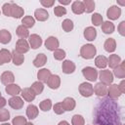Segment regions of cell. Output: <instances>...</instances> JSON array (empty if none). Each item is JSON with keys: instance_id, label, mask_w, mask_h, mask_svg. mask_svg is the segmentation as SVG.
Returning a JSON list of instances; mask_svg holds the SVG:
<instances>
[{"instance_id": "obj_25", "label": "cell", "mask_w": 125, "mask_h": 125, "mask_svg": "<svg viewBox=\"0 0 125 125\" xmlns=\"http://www.w3.org/2000/svg\"><path fill=\"white\" fill-rule=\"evenodd\" d=\"M12 61H13V63L15 65H21L22 64V62H24V56L22 54H20L18 53L16 50H14L12 53Z\"/></svg>"}, {"instance_id": "obj_4", "label": "cell", "mask_w": 125, "mask_h": 125, "mask_svg": "<svg viewBox=\"0 0 125 125\" xmlns=\"http://www.w3.org/2000/svg\"><path fill=\"white\" fill-rule=\"evenodd\" d=\"M99 78H100L101 82L106 86L110 85L113 82V74L110 70H107V69L101 70L99 73Z\"/></svg>"}, {"instance_id": "obj_28", "label": "cell", "mask_w": 125, "mask_h": 125, "mask_svg": "<svg viewBox=\"0 0 125 125\" xmlns=\"http://www.w3.org/2000/svg\"><path fill=\"white\" fill-rule=\"evenodd\" d=\"M39 113V110H38V107L34 104H28V106L26 107V116L29 118V119H34L37 117Z\"/></svg>"}, {"instance_id": "obj_49", "label": "cell", "mask_w": 125, "mask_h": 125, "mask_svg": "<svg viewBox=\"0 0 125 125\" xmlns=\"http://www.w3.org/2000/svg\"><path fill=\"white\" fill-rule=\"evenodd\" d=\"M118 32L121 36H125V21H121L118 25Z\"/></svg>"}, {"instance_id": "obj_33", "label": "cell", "mask_w": 125, "mask_h": 125, "mask_svg": "<svg viewBox=\"0 0 125 125\" xmlns=\"http://www.w3.org/2000/svg\"><path fill=\"white\" fill-rule=\"evenodd\" d=\"M16 33L17 35L21 38V39H25L27 37H29V31L27 28H25L23 25H19L17 27V30H16Z\"/></svg>"}, {"instance_id": "obj_50", "label": "cell", "mask_w": 125, "mask_h": 125, "mask_svg": "<svg viewBox=\"0 0 125 125\" xmlns=\"http://www.w3.org/2000/svg\"><path fill=\"white\" fill-rule=\"evenodd\" d=\"M118 88H119L121 94L125 93V80H122V81L120 82V84L118 85Z\"/></svg>"}, {"instance_id": "obj_31", "label": "cell", "mask_w": 125, "mask_h": 125, "mask_svg": "<svg viewBox=\"0 0 125 125\" xmlns=\"http://www.w3.org/2000/svg\"><path fill=\"white\" fill-rule=\"evenodd\" d=\"M12 39V34L7 29H1L0 30V43L2 44H8Z\"/></svg>"}, {"instance_id": "obj_10", "label": "cell", "mask_w": 125, "mask_h": 125, "mask_svg": "<svg viewBox=\"0 0 125 125\" xmlns=\"http://www.w3.org/2000/svg\"><path fill=\"white\" fill-rule=\"evenodd\" d=\"M107 96L109 99H117L121 96V92L118 88V85L117 84H110L109 87L107 88V92H106Z\"/></svg>"}, {"instance_id": "obj_5", "label": "cell", "mask_w": 125, "mask_h": 125, "mask_svg": "<svg viewBox=\"0 0 125 125\" xmlns=\"http://www.w3.org/2000/svg\"><path fill=\"white\" fill-rule=\"evenodd\" d=\"M79 93L82 97H85V98H89L91 97L93 94H94V90H93V86L90 84V83H87V82H83L79 85Z\"/></svg>"}, {"instance_id": "obj_9", "label": "cell", "mask_w": 125, "mask_h": 125, "mask_svg": "<svg viewBox=\"0 0 125 125\" xmlns=\"http://www.w3.org/2000/svg\"><path fill=\"white\" fill-rule=\"evenodd\" d=\"M59 45H60V42L58 38L55 36H50L45 41V47L49 51H55L56 49L59 48Z\"/></svg>"}, {"instance_id": "obj_15", "label": "cell", "mask_w": 125, "mask_h": 125, "mask_svg": "<svg viewBox=\"0 0 125 125\" xmlns=\"http://www.w3.org/2000/svg\"><path fill=\"white\" fill-rule=\"evenodd\" d=\"M29 45L32 49H38L42 45V39L38 34L29 35Z\"/></svg>"}, {"instance_id": "obj_18", "label": "cell", "mask_w": 125, "mask_h": 125, "mask_svg": "<svg viewBox=\"0 0 125 125\" xmlns=\"http://www.w3.org/2000/svg\"><path fill=\"white\" fill-rule=\"evenodd\" d=\"M83 35L86 38V40H88V41H94L95 38H96V36H97V30L93 26H88V27H86L84 29Z\"/></svg>"}, {"instance_id": "obj_7", "label": "cell", "mask_w": 125, "mask_h": 125, "mask_svg": "<svg viewBox=\"0 0 125 125\" xmlns=\"http://www.w3.org/2000/svg\"><path fill=\"white\" fill-rule=\"evenodd\" d=\"M121 15V9L118 7V6H111L107 9L106 11V16L109 20H112V21H115L117 20Z\"/></svg>"}, {"instance_id": "obj_19", "label": "cell", "mask_w": 125, "mask_h": 125, "mask_svg": "<svg viewBox=\"0 0 125 125\" xmlns=\"http://www.w3.org/2000/svg\"><path fill=\"white\" fill-rule=\"evenodd\" d=\"M51 75H52V74H51V71H50L49 69H47V68H42V69L38 70V72H37L38 81H40V82H42V83H44V82L46 83Z\"/></svg>"}, {"instance_id": "obj_21", "label": "cell", "mask_w": 125, "mask_h": 125, "mask_svg": "<svg viewBox=\"0 0 125 125\" xmlns=\"http://www.w3.org/2000/svg\"><path fill=\"white\" fill-rule=\"evenodd\" d=\"M34 17L39 21H45L49 18V13L45 9H37L34 12Z\"/></svg>"}, {"instance_id": "obj_54", "label": "cell", "mask_w": 125, "mask_h": 125, "mask_svg": "<svg viewBox=\"0 0 125 125\" xmlns=\"http://www.w3.org/2000/svg\"><path fill=\"white\" fill-rule=\"evenodd\" d=\"M25 125H34L33 123H31V122H26L25 123Z\"/></svg>"}, {"instance_id": "obj_41", "label": "cell", "mask_w": 125, "mask_h": 125, "mask_svg": "<svg viewBox=\"0 0 125 125\" xmlns=\"http://www.w3.org/2000/svg\"><path fill=\"white\" fill-rule=\"evenodd\" d=\"M71 124L72 125H84L85 124V120H84L82 115L75 114L71 118Z\"/></svg>"}, {"instance_id": "obj_36", "label": "cell", "mask_w": 125, "mask_h": 125, "mask_svg": "<svg viewBox=\"0 0 125 125\" xmlns=\"http://www.w3.org/2000/svg\"><path fill=\"white\" fill-rule=\"evenodd\" d=\"M30 88H31V90L35 93V95H39V94H41V93L43 92V90H44V85H43V83L40 82V81H35V82L32 83V85H31Z\"/></svg>"}, {"instance_id": "obj_39", "label": "cell", "mask_w": 125, "mask_h": 125, "mask_svg": "<svg viewBox=\"0 0 125 125\" xmlns=\"http://www.w3.org/2000/svg\"><path fill=\"white\" fill-rule=\"evenodd\" d=\"M84 4V8H85V12L86 13H92L95 9V2L93 0H84L82 1Z\"/></svg>"}, {"instance_id": "obj_43", "label": "cell", "mask_w": 125, "mask_h": 125, "mask_svg": "<svg viewBox=\"0 0 125 125\" xmlns=\"http://www.w3.org/2000/svg\"><path fill=\"white\" fill-rule=\"evenodd\" d=\"M25 123H26V118L21 115L16 116L12 120V125H25Z\"/></svg>"}, {"instance_id": "obj_11", "label": "cell", "mask_w": 125, "mask_h": 125, "mask_svg": "<svg viewBox=\"0 0 125 125\" xmlns=\"http://www.w3.org/2000/svg\"><path fill=\"white\" fill-rule=\"evenodd\" d=\"M23 14H24V11L21 6L11 2V17L15 19H21L23 16Z\"/></svg>"}, {"instance_id": "obj_38", "label": "cell", "mask_w": 125, "mask_h": 125, "mask_svg": "<svg viewBox=\"0 0 125 125\" xmlns=\"http://www.w3.org/2000/svg\"><path fill=\"white\" fill-rule=\"evenodd\" d=\"M39 107H40V109L43 110V111H48V110H50L51 107H52V101H51L50 99L43 100V101L40 103Z\"/></svg>"}, {"instance_id": "obj_34", "label": "cell", "mask_w": 125, "mask_h": 125, "mask_svg": "<svg viewBox=\"0 0 125 125\" xmlns=\"http://www.w3.org/2000/svg\"><path fill=\"white\" fill-rule=\"evenodd\" d=\"M95 64L98 68H104L107 65V58L104 56H98L95 59Z\"/></svg>"}, {"instance_id": "obj_57", "label": "cell", "mask_w": 125, "mask_h": 125, "mask_svg": "<svg viewBox=\"0 0 125 125\" xmlns=\"http://www.w3.org/2000/svg\"><path fill=\"white\" fill-rule=\"evenodd\" d=\"M0 14H1V12H0Z\"/></svg>"}, {"instance_id": "obj_29", "label": "cell", "mask_w": 125, "mask_h": 125, "mask_svg": "<svg viewBox=\"0 0 125 125\" xmlns=\"http://www.w3.org/2000/svg\"><path fill=\"white\" fill-rule=\"evenodd\" d=\"M47 62V56L45 54H38L33 60V65L36 67H41Z\"/></svg>"}, {"instance_id": "obj_27", "label": "cell", "mask_w": 125, "mask_h": 125, "mask_svg": "<svg viewBox=\"0 0 125 125\" xmlns=\"http://www.w3.org/2000/svg\"><path fill=\"white\" fill-rule=\"evenodd\" d=\"M113 74L117 78H124L125 77V62H121L119 65L113 68Z\"/></svg>"}, {"instance_id": "obj_37", "label": "cell", "mask_w": 125, "mask_h": 125, "mask_svg": "<svg viewBox=\"0 0 125 125\" xmlns=\"http://www.w3.org/2000/svg\"><path fill=\"white\" fill-rule=\"evenodd\" d=\"M62 29H63L65 32H70V31L73 29L74 25H73V22H72L71 20L65 19V20L62 21Z\"/></svg>"}, {"instance_id": "obj_32", "label": "cell", "mask_w": 125, "mask_h": 125, "mask_svg": "<svg viewBox=\"0 0 125 125\" xmlns=\"http://www.w3.org/2000/svg\"><path fill=\"white\" fill-rule=\"evenodd\" d=\"M114 29H115L114 24H113L111 21H104V22L102 23V30H103V32L105 33V34H110V33H112V32L114 31Z\"/></svg>"}, {"instance_id": "obj_47", "label": "cell", "mask_w": 125, "mask_h": 125, "mask_svg": "<svg viewBox=\"0 0 125 125\" xmlns=\"http://www.w3.org/2000/svg\"><path fill=\"white\" fill-rule=\"evenodd\" d=\"M2 12L6 17H11V3H5L2 6Z\"/></svg>"}, {"instance_id": "obj_40", "label": "cell", "mask_w": 125, "mask_h": 125, "mask_svg": "<svg viewBox=\"0 0 125 125\" xmlns=\"http://www.w3.org/2000/svg\"><path fill=\"white\" fill-rule=\"evenodd\" d=\"M91 21H92V23L95 26H99L103 23V17L99 13H94L92 18H91Z\"/></svg>"}, {"instance_id": "obj_22", "label": "cell", "mask_w": 125, "mask_h": 125, "mask_svg": "<svg viewBox=\"0 0 125 125\" xmlns=\"http://www.w3.org/2000/svg\"><path fill=\"white\" fill-rule=\"evenodd\" d=\"M12 60L11 52L7 49H1L0 50V65L9 62Z\"/></svg>"}, {"instance_id": "obj_35", "label": "cell", "mask_w": 125, "mask_h": 125, "mask_svg": "<svg viewBox=\"0 0 125 125\" xmlns=\"http://www.w3.org/2000/svg\"><path fill=\"white\" fill-rule=\"evenodd\" d=\"M21 25H23L25 28H31V27H33V25H34V23H35V20L31 17V16H25V17H23L22 18V20H21Z\"/></svg>"}, {"instance_id": "obj_2", "label": "cell", "mask_w": 125, "mask_h": 125, "mask_svg": "<svg viewBox=\"0 0 125 125\" xmlns=\"http://www.w3.org/2000/svg\"><path fill=\"white\" fill-rule=\"evenodd\" d=\"M97 53V49L94 45L92 44H86V45H83L80 49V56L83 58V59H86V60H90V59H93L95 57Z\"/></svg>"}, {"instance_id": "obj_3", "label": "cell", "mask_w": 125, "mask_h": 125, "mask_svg": "<svg viewBox=\"0 0 125 125\" xmlns=\"http://www.w3.org/2000/svg\"><path fill=\"white\" fill-rule=\"evenodd\" d=\"M82 74L87 80H89L91 82H94L98 79V70L92 66L84 67L82 69Z\"/></svg>"}, {"instance_id": "obj_44", "label": "cell", "mask_w": 125, "mask_h": 125, "mask_svg": "<svg viewBox=\"0 0 125 125\" xmlns=\"http://www.w3.org/2000/svg\"><path fill=\"white\" fill-rule=\"evenodd\" d=\"M10 119V112L6 108H1L0 109V121L4 122Z\"/></svg>"}, {"instance_id": "obj_14", "label": "cell", "mask_w": 125, "mask_h": 125, "mask_svg": "<svg viewBox=\"0 0 125 125\" xmlns=\"http://www.w3.org/2000/svg\"><path fill=\"white\" fill-rule=\"evenodd\" d=\"M0 79H1V82L2 84L4 85H10V84H13L14 81H15V76L14 74L11 72V71H4L1 76H0Z\"/></svg>"}, {"instance_id": "obj_17", "label": "cell", "mask_w": 125, "mask_h": 125, "mask_svg": "<svg viewBox=\"0 0 125 125\" xmlns=\"http://www.w3.org/2000/svg\"><path fill=\"white\" fill-rule=\"evenodd\" d=\"M62 106L64 108V110L66 111H71L75 108V105H76V103H75V100L73 98H70V97H66L62 102Z\"/></svg>"}, {"instance_id": "obj_6", "label": "cell", "mask_w": 125, "mask_h": 125, "mask_svg": "<svg viewBox=\"0 0 125 125\" xmlns=\"http://www.w3.org/2000/svg\"><path fill=\"white\" fill-rule=\"evenodd\" d=\"M29 44H28V42L25 40V39H19L18 41H17V43H16V51L18 52V53H20V54H24V53H26V52H28L29 51Z\"/></svg>"}, {"instance_id": "obj_8", "label": "cell", "mask_w": 125, "mask_h": 125, "mask_svg": "<svg viewBox=\"0 0 125 125\" xmlns=\"http://www.w3.org/2000/svg\"><path fill=\"white\" fill-rule=\"evenodd\" d=\"M8 104H9V105H10L12 108L18 110V109H21V108L23 106L24 102H23V100H22L21 97H19V96H14V97H12L11 99H9Z\"/></svg>"}, {"instance_id": "obj_1", "label": "cell", "mask_w": 125, "mask_h": 125, "mask_svg": "<svg viewBox=\"0 0 125 125\" xmlns=\"http://www.w3.org/2000/svg\"><path fill=\"white\" fill-rule=\"evenodd\" d=\"M95 125H120V108L112 99L99 102L94 117Z\"/></svg>"}, {"instance_id": "obj_24", "label": "cell", "mask_w": 125, "mask_h": 125, "mask_svg": "<svg viewBox=\"0 0 125 125\" xmlns=\"http://www.w3.org/2000/svg\"><path fill=\"white\" fill-rule=\"evenodd\" d=\"M35 93L31 90V88H24L21 90V97L26 102H32L35 99Z\"/></svg>"}, {"instance_id": "obj_13", "label": "cell", "mask_w": 125, "mask_h": 125, "mask_svg": "<svg viewBox=\"0 0 125 125\" xmlns=\"http://www.w3.org/2000/svg\"><path fill=\"white\" fill-rule=\"evenodd\" d=\"M62 72H63V73H65V74L73 73V72H74V70H75V63H74L72 61L65 60V61H63V62H62Z\"/></svg>"}, {"instance_id": "obj_53", "label": "cell", "mask_w": 125, "mask_h": 125, "mask_svg": "<svg viewBox=\"0 0 125 125\" xmlns=\"http://www.w3.org/2000/svg\"><path fill=\"white\" fill-rule=\"evenodd\" d=\"M58 125H69V123H68L67 121H65V120H62V121L59 122V124H58Z\"/></svg>"}, {"instance_id": "obj_51", "label": "cell", "mask_w": 125, "mask_h": 125, "mask_svg": "<svg viewBox=\"0 0 125 125\" xmlns=\"http://www.w3.org/2000/svg\"><path fill=\"white\" fill-rule=\"evenodd\" d=\"M6 104H7V101H6V99L0 96V109H1V108H3V107L6 105Z\"/></svg>"}, {"instance_id": "obj_45", "label": "cell", "mask_w": 125, "mask_h": 125, "mask_svg": "<svg viewBox=\"0 0 125 125\" xmlns=\"http://www.w3.org/2000/svg\"><path fill=\"white\" fill-rule=\"evenodd\" d=\"M54 14L57 17H62L66 14V9L63 6H57L54 8Z\"/></svg>"}, {"instance_id": "obj_55", "label": "cell", "mask_w": 125, "mask_h": 125, "mask_svg": "<svg viewBox=\"0 0 125 125\" xmlns=\"http://www.w3.org/2000/svg\"><path fill=\"white\" fill-rule=\"evenodd\" d=\"M1 125H11V124H9V123H3V124H1Z\"/></svg>"}, {"instance_id": "obj_42", "label": "cell", "mask_w": 125, "mask_h": 125, "mask_svg": "<svg viewBox=\"0 0 125 125\" xmlns=\"http://www.w3.org/2000/svg\"><path fill=\"white\" fill-rule=\"evenodd\" d=\"M54 58L57 61H62L65 58V51L62 49H56L54 51Z\"/></svg>"}, {"instance_id": "obj_56", "label": "cell", "mask_w": 125, "mask_h": 125, "mask_svg": "<svg viewBox=\"0 0 125 125\" xmlns=\"http://www.w3.org/2000/svg\"><path fill=\"white\" fill-rule=\"evenodd\" d=\"M0 96H1V92H0Z\"/></svg>"}, {"instance_id": "obj_20", "label": "cell", "mask_w": 125, "mask_h": 125, "mask_svg": "<svg viewBox=\"0 0 125 125\" xmlns=\"http://www.w3.org/2000/svg\"><path fill=\"white\" fill-rule=\"evenodd\" d=\"M5 91H6L7 94H9V95L14 97V96H18L21 92V87L19 85L13 83V84L7 85L6 88H5Z\"/></svg>"}, {"instance_id": "obj_26", "label": "cell", "mask_w": 125, "mask_h": 125, "mask_svg": "<svg viewBox=\"0 0 125 125\" xmlns=\"http://www.w3.org/2000/svg\"><path fill=\"white\" fill-rule=\"evenodd\" d=\"M120 62H121V58L115 54L110 55L107 59V64L109 65L110 68H115L117 65H119Z\"/></svg>"}, {"instance_id": "obj_23", "label": "cell", "mask_w": 125, "mask_h": 125, "mask_svg": "<svg viewBox=\"0 0 125 125\" xmlns=\"http://www.w3.org/2000/svg\"><path fill=\"white\" fill-rule=\"evenodd\" d=\"M71 10L74 14L76 15H81L85 12V8H84V4L82 1H74L71 5Z\"/></svg>"}, {"instance_id": "obj_16", "label": "cell", "mask_w": 125, "mask_h": 125, "mask_svg": "<svg viewBox=\"0 0 125 125\" xmlns=\"http://www.w3.org/2000/svg\"><path fill=\"white\" fill-rule=\"evenodd\" d=\"M93 90H94V93L99 96V97H104L106 92H107V86L104 85V83L102 82H99L95 85V87H93Z\"/></svg>"}, {"instance_id": "obj_52", "label": "cell", "mask_w": 125, "mask_h": 125, "mask_svg": "<svg viewBox=\"0 0 125 125\" xmlns=\"http://www.w3.org/2000/svg\"><path fill=\"white\" fill-rule=\"evenodd\" d=\"M59 2H60V4H62V5H67V4H69L70 3V1L68 0V1H63V0H59Z\"/></svg>"}, {"instance_id": "obj_48", "label": "cell", "mask_w": 125, "mask_h": 125, "mask_svg": "<svg viewBox=\"0 0 125 125\" xmlns=\"http://www.w3.org/2000/svg\"><path fill=\"white\" fill-rule=\"evenodd\" d=\"M40 3L45 8H50L55 4V0H41Z\"/></svg>"}, {"instance_id": "obj_12", "label": "cell", "mask_w": 125, "mask_h": 125, "mask_svg": "<svg viewBox=\"0 0 125 125\" xmlns=\"http://www.w3.org/2000/svg\"><path fill=\"white\" fill-rule=\"evenodd\" d=\"M46 83H47V85H48L49 88L56 90V89H58V88L60 87V85H61V78H60V76L57 75V74H52V75L49 77V79H48V81H47Z\"/></svg>"}, {"instance_id": "obj_46", "label": "cell", "mask_w": 125, "mask_h": 125, "mask_svg": "<svg viewBox=\"0 0 125 125\" xmlns=\"http://www.w3.org/2000/svg\"><path fill=\"white\" fill-rule=\"evenodd\" d=\"M53 110H54V112L56 113V114H62L65 110H64V108H63V106H62V103H57V104H55V105L53 106Z\"/></svg>"}, {"instance_id": "obj_30", "label": "cell", "mask_w": 125, "mask_h": 125, "mask_svg": "<svg viewBox=\"0 0 125 125\" xmlns=\"http://www.w3.org/2000/svg\"><path fill=\"white\" fill-rule=\"evenodd\" d=\"M104 50H105L106 52H108V53L114 52L115 49H116V42H115V40H114L113 38H108V39H106L105 42H104Z\"/></svg>"}]
</instances>
